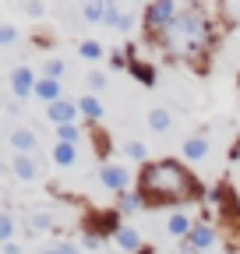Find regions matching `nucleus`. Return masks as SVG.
Wrapping results in <instances>:
<instances>
[{"label": "nucleus", "instance_id": "1", "mask_svg": "<svg viewBox=\"0 0 240 254\" xmlns=\"http://www.w3.org/2000/svg\"><path fill=\"white\" fill-rule=\"evenodd\" d=\"M201 194V184L194 173L177 163V159H159L148 163L138 177V198L145 205H166V201H194Z\"/></svg>", "mask_w": 240, "mask_h": 254}, {"label": "nucleus", "instance_id": "2", "mask_svg": "<svg viewBox=\"0 0 240 254\" xmlns=\"http://www.w3.org/2000/svg\"><path fill=\"white\" fill-rule=\"evenodd\" d=\"M212 39H216V32H212V21L205 18V11L201 7H184L177 14V21L163 32L159 46L177 60L194 64V60H205V53L212 50Z\"/></svg>", "mask_w": 240, "mask_h": 254}, {"label": "nucleus", "instance_id": "3", "mask_svg": "<svg viewBox=\"0 0 240 254\" xmlns=\"http://www.w3.org/2000/svg\"><path fill=\"white\" fill-rule=\"evenodd\" d=\"M177 14H180V7L173 4V0H152V4L145 7V14H141V21H145V32L152 36L156 43L163 39V32L177 21Z\"/></svg>", "mask_w": 240, "mask_h": 254}, {"label": "nucleus", "instance_id": "4", "mask_svg": "<svg viewBox=\"0 0 240 254\" xmlns=\"http://www.w3.org/2000/svg\"><path fill=\"white\" fill-rule=\"evenodd\" d=\"M36 74L28 71V67H14L11 71V92H14V99H28V95H36Z\"/></svg>", "mask_w": 240, "mask_h": 254}, {"label": "nucleus", "instance_id": "5", "mask_svg": "<svg viewBox=\"0 0 240 254\" xmlns=\"http://www.w3.org/2000/svg\"><path fill=\"white\" fill-rule=\"evenodd\" d=\"M99 180H103V187H110V190H117V194H124L127 190V184H131V173L124 170V166H103L99 170Z\"/></svg>", "mask_w": 240, "mask_h": 254}, {"label": "nucleus", "instance_id": "6", "mask_svg": "<svg viewBox=\"0 0 240 254\" xmlns=\"http://www.w3.org/2000/svg\"><path fill=\"white\" fill-rule=\"evenodd\" d=\"M78 103H67V99H60V103H53V106H46V117H50V124H57V127H67V124H74L78 120Z\"/></svg>", "mask_w": 240, "mask_h": 254}, {"label": "nucleus", "instance_id": "7", "mask_svg": "<svg viewBox=\"0 0 240 254\" xmlns=\"http://www.w3.org/2000/svg\"><path fill=\"white\" fill-rule=\"evenodd\" d=\"M216 244V230L208 226V222H194V230L187 237V251H205V247H212Z\"/></svg>", "mask_w": 240, "mask_h": 254}, {"label": "nucleus", "instance_id": "8", "mask_svg": "<svg viewBox=\"0 0 240 254\" xmlns=\"http://www.w3.org/2000/svg\"><path fill=\"white\" fill-rule=\"evenodd\" d=\"M11 145L18 148V155H32V152L39 148L32 127H14V131H11Z\"/></svg>", "mask_w": 240, "mask_h": 254}, {"label": "nucleus", "instance_id": "9", "mask_svg": "<svg viewBox=\"0 0 240 254\" xmlns=\"http://www.w3.org/2000/svg\"><path fill=\"white\" fill-rule=\"evenodd\" d=\"M113 240H117L120 251H138V254H141V233H138L134 226H120Z\"/></svg>", "mask_w": 240, "mask_h": 254}, {"label": "nucleus", "instance_id": "10", "mask_svg": "<svg viewBox=\"0 0 240 254\" xmlns=\"http://www.w3.org/2000/svg\"><path fill=\"white\" fill-rule=\"evenodd\" d=\"M205 155H208V138H205V134H194V138L184 141V159L198 163V159H205Z\"/></svg>", "mask_w": 240, "mask_h": 254}, {"label": "nucleus", "instance_id": "11", "mask_svg": "<svg viewBox=\"0 0 240 254\" xmlns=\"http://www.w3.org/2000/svg\"><path fill=\"white\" fill-rule=\"evenodd\" d=\"M166 230H170V237H184V240H187V237H191V230H194V222H191L184 212H173V215H170V222H166Z\"/></svg>", "mask_w": 240, "mask_h": 254}, {"label": "nucleus", "instance_id": "12", "mask_svg": "<svg viewBox=\"0 0 240 254\" xmlns=\"http://www.w3.org/2000/svg\"><path fill=\"white\" fill-rule=\"evenodd\" d=\"M11 170H14L21 180H36V177H39V166H36V159H32V155H14Z\"/></svg>", "mask_w": 240, "mask_h": 254}, {"label": "nucleus", "instance_id": "13", "mask_svg": "<svg viewBox=\"0 0 240 254\" xmlns=\"http://www.w3.org/2000/svg\"><path fill=\"white\" fill-rule=\"evenodd\" d=\"M36 95L46 103V106H53V103H60V81H53V78H39V85H36Z\"/></svg>", "mask_w": 240, "mask_h": 254}, {"label": "nucleus", "instance_id": "14", "mask_svg": "<svg viewBox=\"0 0 240 254\" xmlns=\"http://www.w3.org/2000/svg\"><path fill=\"white\" fill-rule=\"evenodd\" d=\"M50 155H53V163H57V166H74V159H78V148H74V145H64V141H57Z\"/></svg>", "mask_w": 240, "mask_h": 254}, {"label": "nucleus", "instance_id": "15", "mask_svg": "<svg viewBox=\"0 0 240 254\" xmlns=\"http://www.w3.org/2000/svg\"><path fill=\"white\" fill-rule=\"evenodd\" d=\"M170 124H173V117H170V110L166 106H156V110H148V127L152 131H170Z\"/></svg>", "mask_w": 240, "mask_h": 254}, {"label": "nucleus", "instance_id": "16", "mask_svg": "<svg viewBox=\"0 0 240 254\" xmlns=\"http://www.w3.org/2000/svg\"><path fill=\"white\" fill-rule=\"evenodd\" d=\"M78 110H81V117H85V120H99V117H103V103L96 99V95H81Z\"/></svg>", "mask_w": 240, "mask_h": 254}, {"label": "nucleus", "instance_id": "17", "mask_svg": "<svg viewBox=\"0 0 240 254\" xmlns=\"http://www.w3.org/2000/svg\"><path fill=\"white\" fill-rule=\"evenodd\" d=\"M127 71H131V74H134V78H138L141 85H156V67H148V64H141L138 57L131 60V67H127Z\"/></svg>", "mask_w": 240, "mask_h": 254}, {"label": "nucleus", "instance_id": "18", "mask_svg": "<svg viewBox=\"0 0 240 254\" xmlns=\"http://www.w3.org/2000/svg\"><path fill=\"white\" fill-rule=\"evenodd\" d=\"M145 201L138 198V194H131V190H124V194H120V201H117V212L120 215H131V212H138Z\"/></svg>", "mask_w": 240, "mask_h": 254}, {"label": "nucleus", "instance_id": "19", "mask_svg": "<svg viewBox=\"0 0 240 254\" xmlns=\"http://www.w3.org/2000/svg\"><path fill=\"white\" fill-rule=\"evenodd\" d=\"M53 226V215L50 212H36V215H28V230L32 233H46Z\"/></svg>", "mask_w": 240, "mask_h": 254}, {"label": "nucleus", "instance_id": "20", "mask_svg": "<svg viewBox=\"0 0 240 254\" xmlns=\"http://www.w3.org/2000/svg\"><path fill=\"white\" fill-rule=\"evenodd\" d=\"M78 53H81V60H103V46H99L96 39H85V43L78 46Z\"/></svg>", "mask_w": 240, "mask_h": 254}, {"label": "nucleus", "instance_id": "21", "mask_svg": "<svg viewBox=\"0 0 240 254\" xmlns=\"http://www.w3.org/2000/svg\"><path fill=\"white\" fill-rule=\"evenodd\" d=\"M57 141H64V145H78L81 141V131L74 124H67V127H57Z\"/></svg>", "mask_w": 240, "mask_h": 254}, {"label": "nucleus", "instance_id": "22", "mask_svg": "<svg viewBox=\"0 0 240 254\" xmlns=\"http://www.w3.org/2000/svg\"><path fill=\"white\" fill-rule=\"evenodd\" d=\"M85 21H103L106 18V4H103V0H92V4H85Z\"/></svg>", "mask_w": 240, "mask_h": 254}, {"label": "nucleus", "instance_id": "23", "mask_svg": "<svg viewBox=\"0 0 240 254\" xmlns=\"http://www.w3.org/2000/svg\"><path fill=\"white\" fill-rule=\"evenodd\" d=\"M11 237H14V219L0 212V244H11Z\"/></svg>", "mask_w": 240, "mask_h": 254}, {"label": "nucleus", "instance_id": "24", "mask_svg": "<svg viewBox=\"0 0 240 254\" xmlns=\"http://www.w3.org/2000/svg\"><path fill=\"white\" fill-rule=\"evenodd\" d=\"M60 74H64V60H57V57H50V60H46V78L60 81Z\"/></svg>", "mask_w": 240, "mask_h": 254}, {"label": "nucleus", "instance_id": "25", "mask_svg": "<svg viewBox=\"0 0 240 254\" xmlns=\"http://www.w3.org/2000/svg\"><path fill=\"white\" fill-rule=\"evenodd\" d=\"M120 18H124V14H120V7H117V4H106V18H103V25H106V28H117Z\"/></svg>", "mask_w": 240, "mask_h": 254}, {"label": "nucleus", "instance_id": "26", "mask_svg": "<svg viewBox=\"0 0 240 254\" xmlns=\"http://www.w3.org/2000/svg\"><path fill=\"white\" fill-rule=\"evenodd\" d=\"M14 39H18V28H14V25H7V21H4V25H0V46H11V43H14Z\"/></svg>", "mask_w": 240, "mask_h": 254}, {"label": "nucleus", "instance_id": "27", "mask_svg": "<svg viewBox=\"0 0 240 254\" xmlns=\"http://www.w3.org/2000/svg\"><path fill=\"white\" fill-rule=\"evenodd\" d=\"M106 81H110V78H106L103 71H92V74H88V88H92V92H103Z\"/></svg>", "mask_w": 240, "mask_h": 254}, {"label": "nucleus", "instance_id": "28", "mask_svg": "<svg viewBox=\"0 0 240 254\" xmlns=\"http://www.w3.org/2000/svg\"><path fill=\"white\" fill-rule=\"evenodd\" d=\"M124 152H127L131 159H138V163L145 159V145H141V141H127V145H124Z\"/></svg>", "mask_w": 240, "mask_h": 254}, {"label": "nucleus", "instance_id": "29", "mask_svg": "<svg viewBox=\"0 0 240 254\" xmlns=\"http://www.w3.org/2000/svg\"><path fill=\"white\" fill-rule=\"evenodd\" d=\"M39 254H78L71 244H53V247H46V251H39Z\"/></svg>", "mask_w": 240, "mask_h": 254}, {"label": "nucleus", "instance_id": "30", "mask_svg": "<svg viewBox=\"0 0 240 254\" xmlns=\"http://www.w3.org/2000/svg\"><path fill=\"white\" fill-rule=\"evenodd\" d=\"M25 14H32V18H43V14H46V7L39 4V0H32V4H25Z\"/></svg>", "mask_w": 240, "mask_h": 254}, {"label": "nucleus", "instance_id": "31", "mask_svg": "<svg viewBox=\"0 0 240 254\" xmlns=\"http://www.w3.org/2000/svg\"><path fill=\"white\" fill-rule=\"evenodd\" d=\"M110 64H113V67H131V64H127V53H110Z\"/></svg>", "mask_w": 240, "mask_h": 254}, {"label": "nucleus", "instance_id": "32", "mask_svg": "<svg viewBox=\"0 0 240 254\" xmlns=\"http://www.w3.org/2000/svg\"><path fill=\"white\" fill-rule=\"evenodd\" d=\"M117 28H120V32H131V28H134V18H131V14H124V18H120V25H117Z\"/></svg>", "mask_w": 240, "mask_h": 254}, {"label": "nucleus", "instance_id": "33", "mask_svg": "<svg viewBox=\"0 0 240 254\" xmlns=\"http://www.w3.org/2000/svg\"><path fill=\"white\" fill-rule=\"evenodd\" d=\"M4 254H21V247L18 244H4Z\"/></svg>", "mask_w": 240, "mask_h": 254}]
</instances>
